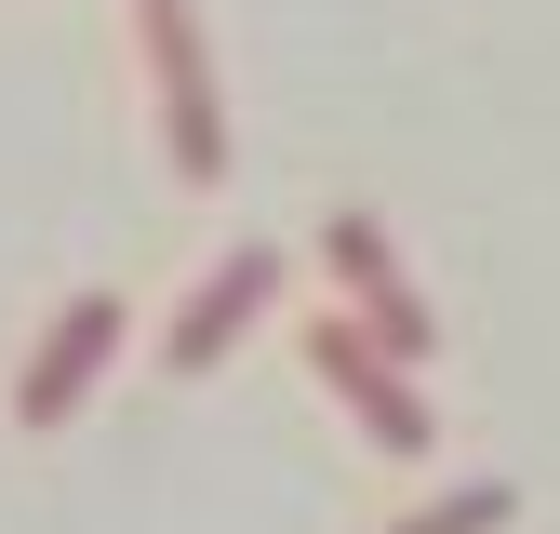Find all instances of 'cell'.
I'll return each mask as SVG.
<instances>
[{"label": "cell", "mask_w": 560, "mask_h": 534, "mask_svg": "<svg viewBox=\"0 0 560 534\" xmlns=\"http://www.w3.org/2000/svg\"><path fill=\"white\" fill-rule=\"evenodd\" d=\"M307 374L347 400V415H361V441H374V454H400V467H413V454L441 441V415L413 400V361H400V348H374L361 307H347V321H307Z\"/></svg>", "instance_id": "cell-1"}, {"label": "cell", "mask_w": 560, "mask_h": 534, "mask_svg": "<svg viewBox=\"0 0 560 534\" xmlns=\"http://www.w3.org/2000/svg\"><path fill=\"white\" fill-rule=\"evenodd\" d=\"M120 334H133V307L120 294H67L54 321H40V348H27V374H14V428H67L81 400L107 387V361H120Z\"/></svg>", "instance_id": "cell-2"}, {"label": "cell", "mask_w": 560, "mask_h": 534, "mask_svg": "<svg viewBox=\"0 0 560 534\" xmlns=\"http://www.w3.org/2000/svg\"><path fill=\"white\" fill-rule=\"evenodd\" d=\"M280 307V254L267 241H241V254H214V267H200V294L161 321V374H214L228 348H241V334Z\"/></svg>", "instance_id": "cell-3"}, {"label": "cell", "mask_w": 560, "mask_h": 534, "mask_svg": "<svg viewBox=\"0 0 560 534\" xmlns=\"http://www.w3.org/2000/svg\"><path fill=\"white\" fill-rule=\"evenodd\" d=\"M148 14V67H161V134H174V174L187 187H214L228 174V120H214V67H200V27H187V0H133Z\"/></svg>", "instance_id": "cell-4"}, {"label": "cell", "mask_w": 560, "mask_h": 534, "mask_svg": "<svg viewBox=\"0 0 560 534\" xmlns=\"http://www.w3.org/2000/svg\"><path fill=\"white\" fill-rule=\"evenodd\" d=\"M320 254H334V281H347V307H361L374 348H400V361H428V348H441V321H428V294L400 281V254H387L374 214H320Z\"/></svg>", "instance_id": "cell-5"}, {"label": "cell", "mask_w": 560, "mask_h": 534, "mask_svg": "<svg viewBox=\"0 0 560 534\" xmlns=\"http://www.w3.org/2000/svg\"><path fill=\"white\" fill-rule=\"evenodd\" d=\"M508 481H454V495H428V508H413V521H387V534H508Z\"/></svg>", "instance_id": "cell-6"}]
</instances>
